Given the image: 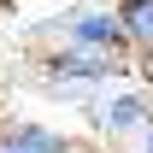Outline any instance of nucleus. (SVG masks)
<instances>
[{
  "label": "nucleus",
  "instance_id": "obj_5",
  "mask_svg": "<svg viewBox=\"0 0 153 153\" xmlns=\"http://www.w3.org/2000/svg\"><path fill=\"white\" fill-rule=\"evenodd\" d=\"M118 18H124V47L135 59H153V0H118Z\"/></svg>",
  "mask_w": 153,
  "mask_h": 153
},
{
  "label": "nucleus",
  "instance_id": "obj_3",
  "mask_svg": "<svg viewBox=\"0 0 153 153\" xmlns=\"http://www.w3.org/2000/svg\"><path fill=\"white\" fill-rule=\"evenodd\" d=\"M59 47H118V53H130L124 47V18H118V0H71L53 24Z\"/></svg>",
  "mask_w": 153,
  "mask_h": 153
},
{
  "label": "nucleus",
  "instance_id": "obj_2",
  "mask_svg": "<svg viewBox=\"0 0 153 153\" xmlns=\"http://www.w3.org/2000/svg\"><path fill=\"white\" fill-rule=\"evenodd\" d=\"M147 124H153V82L147 76H124V82H112L88 100V130L100 141H135Z\"/></svg>",
  "mask_w": 153,
  "mask_h": 153
},
{
  "label": "nucleus",
  "instance_id": "obj_6",
  "mask_svg": "<svg viewBox=\"0 0 153 153\" xmlns=\"http://www.w3.org/2000/svg\"><path fill=\"white\" fill-rule=\"evenodd\" d=\"M130 153H153V124H147V130H141V135L130 141Z\"/></svg>",
  "mask_w": 153,
  "mask_h": 153
},
{
  "label": "nucleus",
  "instance_id": "obj_1",
  "mask_svg": "<svg viewBox=\"0 0 153 153\" xmlns=\"http://www.w3.org/2000/svg\"><path fill=\"white\" fill-rule=\"evenodd\" d=\"M135 65V53H118V47H53L41 59V82L47 88H65V94H88L94 100L100 88L124 82Z\"/></svg>",
  "mask_w": 153,
  "mask_h": 153
},
{
  "label": "nucleus",
  "instance_id": "obj_4",
  "mask_svg": "<svg viewBox=\"0 0 153 153\" xmlns=\"http://www.w3.org/2000/svg\"><path fill=\"white\" fill-rule=\"evenodd\" d=\"M0 153H88L76 135L53 130V124H36V118H6L0 124Z\"/></svg>",
  "mask_w": 153,
  "mask_h": 153
}]
</instances>
